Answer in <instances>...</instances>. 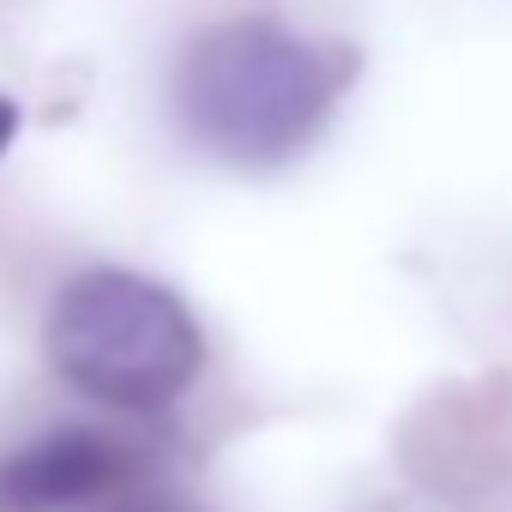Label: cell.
Here are the masks:
<instances>
[{"mask_svg":"<svg viewBox=\"0 0 512 512\" xmlns=\"http://www.w3.org/2000/svg\"><path fill=\"white\" fill-rule=\"evenodd\" d=\"M344 61L272 19H229L175 61V115L223 163L266 169L296 157L332 115Z\"/></svg>","mask_w":512,"mask_h":512,"instance_id":"1","label":"cell"},{"mask_svg":"<svg viewBox=\"0 0 512 512\" xmlns=\"http://www.w3.org/2000/svg\"><path fill=\"white\" fill-rule=\"evenodd\" d=\"M43 356L91 404L163 410L193 386L205 362V332L187 314V302L157 278L91 266L67 278L49 302Z\"/></svg>","mask_w":512,"mask_h":512,"instance_id":"2","label":"cell"},{"mask_svg":"<svg viewBox=\"0 0 512 512\" xmlns=\"http://www.w3.org/2000/svg\"><path fill=\"white\" fill-rule=\"evenodd\" d=\"M133 458L97 428H49L0 452V512H73L103 500Z\"/></svg>","mask_w":512,"mask_h":512,"instance_id":"3","label":"cell"},{"mask_svg":"<svg viewBox=\"0 0 512 512\" xmlns=\"http://www.w3.org/2000/svg\"><path fill=\"white\" fill-rule=\"evenodd\" d=\"M13 139H19V109H13V97H0V157H7Z\"/></svg>","mask_w":512,"mask_h":512,"instance_id":"4","label":"cell"}]
</instances>
